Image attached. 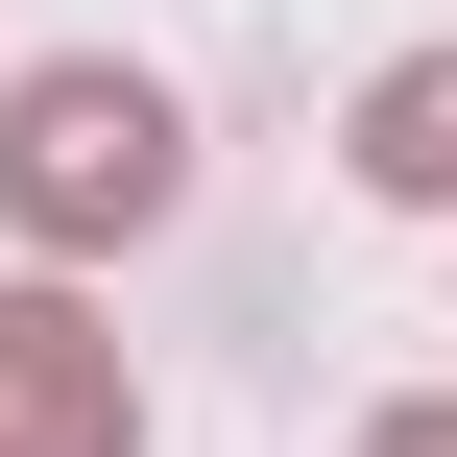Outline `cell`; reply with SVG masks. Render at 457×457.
I'll return each instance as SVG.
<instances>
[{"label": "cell", "mask_w": 457, "mask_h": 457, "mask_svg": "<svg viewBox=\"0 0 457 457\" xmlns=\"http://www.w3.org/2000/svg\"><path fill=\"white\" fill-rule=\"evenodd\" d=\"M0 217H24V241H120V217H169V96H145L120 48L24 72V96H0Z\"/></svg>", "instance_id": "6da1fadb"}, {"label": "cell", "mask_w": 457, "mask_h": 457, "mask_svg": "<svg viewBox=\"0 0 457 457\" xmlns=\"http://www.w3.org/2000/svg\"><path fill=\"white\" fill-rule=\"evenodd\" d=\"M120 434H145L120 337H96L72 289H0V457H120Z\"/></svg>", "instance_id": "7a4b0ae2"}, {"label": "cell", "mask_w": 457, "mask_h": 457, "mask_svg": "<svg viewBox=\"0 0 457 457\" xmlns=\"http://www.w3.org/2000/svg\"><path fill=\"white\" fill-rule=\"evenodd\" d=\"M361 457H457V410H386V434H361Z\"/></svg>", "instance_id": "277c9868"}, {"label": "cell", "mask_w": 457, "mask_h": 457, "mask_svg": "<svg viewBox=\"0 0 457 457\" xmlns=\"http://www.w3.org/2000/svg\"><path fill=\"white\" fill-rule=\"evenodd\" d=\"M361 193H457V48H410L361 96Z\"/></svg>", "instance_id": "3957f363"}]
</instances>
